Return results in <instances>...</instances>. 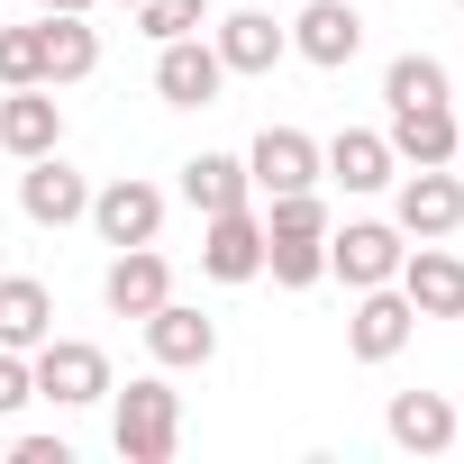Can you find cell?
I'll use <instances>...</instances> for the list:
<instances>
[{
    "mask_svg": "<svg viewBox=\"0 0 464 464\" xmlns=\"http://www.w3.org/2000/svg\"><path fill=\"white\" fill-rule=\"evenodd\" d=\"M110 446L128 455V464H173V446H182V392L164 382V373H137L128 392L110 382Z\"/></svg>",
    "mask_w": 464,
    "mask_h": 464,
    "instance_id": "obj_1",
    "label": "cell"
},
{
    "mask_svg": "<svg viewBox=\"0 0 464 464\" xmlns=\"http://www.w3.org/2000/svg\"><path fill=\"white\" fill-rule=\"evenodd\" d=\"M28 373H37V401H55V410L110 401V355H101L92 337H46V346H28Z\"/></svg>",
    "mask_w": 464,
    "mask_h": 464,
    "instance_id": "obj_2",
    "label": "cell"
},
{
    "mask_svg": "<svg viewBox=\"0 0 464 464\" xmlns=\"http://www.w3.org/2000/svg\"><path fill=\"white\" fill-rule=\"evenodd\" d=\"M392 227L401 237H455L464 227V182L446 164H401L392 173Z\"/></svg>",
    "mask_w": 464,
    "mask_h": 464,
    "instance_id": "obj_3",
    "label": "cell"
},
{
    "mask_svg": "<svg viewBox=\"0 0 464 464\" xmlns=\"http://www.w3.org/2000/svg\"><path fill=\"white\" fill-rule=\"evenodd\" d=\"M401 256H410V237H401L392 218H346V227H328V274H337L346 292L392 283V274H401Z\"/></svg>",
    "mask_w": 464,
    "mask_h": 464,
    "instance_id": "obj_4",
    "label": "cell"
},
{
    "mask_svg": "<svg viewBox=\"0 0 464 464\" xmlns=\"http://www.w3.org/2000/svg\"><path fill=\"white\" fill-rule=\"evenodd\" d=\"M410 337H419V310H410V292H401V283L355 292V310H346V355H355V364H392Z\"/></svg>",
    "mask_w": 464,
    "mask_h": 464,
    "instance_id": "obj_5",
    "label": "cell"
},
{
    "mask_svg": "<svg viewBox=\"0 0 464 464\" xmlns=\"http://www.w3.org/2000/svg\"><path fill=\"white\" fill-rule=\"evenodd\" d=\"M92 227H101V246H155L164 237V191L155 182H137V173H119V182H101L92 191V209H82Z\"/></svg>",
    "mask_w": 464,
    "mask_h": 464,
    "instance_id": "obj_6",
    "label": "cell"
},
{
    "mask_svg": "<svg viewBox=\"0 0 464 464\" xmlns=\"http://www.w3.org/2000/svg\"><path fill=\"white\" fill-rule=\"evenodd\" d=\"M292 55L319 64V73L355 64L364 55V10H355V0H301V10H292Z\"/></svg>",
    "mask_w": 464,
    "mask_h": 464,
    "instance_id": "obj_7",
    "label": "cell"
},
{
    "mask_svg": "<svg viewBox=\"0 0 464 464\" xmlns=\"http://www.w3.org/2000/svg\"><path fill=\"white\" fill-rule=\"evenodd\" d=\"M137 328H146V355H155L164 373H200V364L218 355V319L191 310V301H155Z\"/></svg>",
    "mask_w": 464,
    "mask_h": 464,
    "instance_id": "obj_8",
    "label": "cell"
},
{
    "mask_svg": "<svg viewBox=\"0 0 464 464\" xmlns=\"http://www.w3.org/2000/svg\"><path fill=\"white\" fill-rule=\"evenodd\" d=\"M200 274L209 283H256L265 274V218H256V200L200 218Z\"/></svg>",
    "mask_w": 464,
    "mask_h": 464,
    "instance_id": "obj_9",
    "label": "cell"
},
{
    "mask_svg": "<svg viewBox=\"0 0 464 464\" xmlns=\"http://www.w3.org/2000/svg\"><path fill=\"white\" fill-rule=\"evenodd\" d=\"M218 82H227V64H218L209 37H173V46H155V101H164V110H209Z\"/></svg>",
    "mask_w": 464,
    "mask_h": 464,
    "instance_id": "obj_10",
    "label": "cell"
},
{
    "mask_svg": "<svg viewBox=\"0 0 464 464\" xmlns=\"http://www.w3.org/2000/svg\"><path fill=\"white\" fill-rule=\"evenodd\" d=\"M392 283L410 292L419 319H464V256H446V237H419V246L401 256Z\"/></svg>",
    "mask_w": 464,
    "mask_h": 464,
    "instance_id": "obj_11",
    "label": "cell"
},
{
    "mask_svg": "<svg viewBox=\"0 0 464 464\" xmlns=\"http://www.w3.org/2000/svg\"><path fill=\"white\" fill-rule=\"evenodd\" d=\"M392 173H401V155L382 128H337L319 146V182H337V191H392Z\"/></svg>",
    "mask_w": 464,
    "mask_h": 464,
    "instance_id": "obj_12",
    "label": "cell"
},
{
    "mask_svg": "<svg viewBox=\"0 0 464 464\" xmlns=\"http://www.w3.org/2000/svg\"><path fill=\"white\" fill-rule=\"evenodd\" d=\"M246 182L274 200V191H319V137H301V128H265L256 146H246Z\"/></svg>",
    "mask_w": 464,
    "mask_h": 464,
    "instance_id": "obj_13",
    "label": "cell"
},
{
    "mask_svg": "<svg viewBox=\"0 0 464 464\" xmlns=\"http://www.w3.org/2000/svg\"><path fill=\"white\" fill-rule=\"evenodd\" d=\"M19 209H28L37 227H73V218L92 209V182L64 164V146H55V155H28V173H19Z\"/></svg>",
    "mask_w": 464,
    "mask_h": 464,
    "instance_id": "obj_14",
    "label": "cell"
},
{
    "mask_svg": "<svg viewBox=\"0 0 464 464\" xmlns=\"http://www.w3.org/2000/svg\"><path fill=\"white\" fill-rule=\"evenodd\" d=\"M0 146H10L19 164L64 146V101H55V82H19L10 101H0Z\"/></svg>",
    "mask_w": 464,
    "mask_h": 464,
    "instance_id": "obj_15",
    "label": "cell"
},
{
    "mask_svg": "<svg viewBox=\"0 0 464 464\" xmlns=\"http://www.w3.org/2000/svg\"><path fill=\"white\" fill-rule=\"evenodd\" d=\"M455 401L446 392H392V410H382V437L401 446V455H446L455 446Z\"/></svg>",
    "mask_w": 464,
    "mask_h": 464,
    "instance_id": "obj_16",
    "label": "cell"
},
{
    "mask_svg": "<svg viewBox=\"0 0 464 464\" xmlns=\"http://www.w3.org/2000/svg\"><path fill=\"white\" fill-rule=\"evenodd\" d=\"M209 46H218V64H227V73H274V64L292 55V28H283L274 10H227Z\"/></svg>",
    "mask_w": 464,
    "mask_h": 464,
    "instance_id": "obj_17",
    "label": "cell"
},
{
    "mask_svg": "<svg viewBox=\"0 0 464 464\" xmlns=\"http://www.w3.org/2000/svg\"><path fill=\"white\" fill-rule=\"evenodd\" d=\"M392 155L401 164H455L464 155V119L446 110V101H419V110H392Z\"/></svg>",
    "mask_w": 464,
    "mask_h": 464,
    "instance_id": "obj_18",
    "label": "cell"
},
{
    "mask_svg": "<svg viewBox=\"0 0 464 464\" xmlns=\"http://www.w3.org/2000/svg\"><path fill=\"white\" fill-rule=\"evenodd\" d=\"M101 301H110L119 319H146L155 301H173V265H164L155 246H119L110 274H101Z\"/></svg>",
    "mask_w": 464,
    "mask_h": 464,
    "instance_id": "obj_19",
    "label": "cell"
},
{
    "mask_svg": "<svg viewBox=\"0 0 464 464\" xmlns=\"http://www.w3.org/2000/svg\"><path fill=\"white\" fill-rule=\"evenodd\" d=\"M37 28H46V82H55V92L101 73V28H92L82 10H37Z\"/></svg>",
    "mask_w": 464,
    "mask_h": 464,
    "instance_id": "obj_20",
    "label": "cell"
},
{
    "mask_svg": "<svg viewBox=\"0 0 464 464\" xmlns=\"http://www.w3.org/2000/svg\"><path fill=\"white\" fill-rule=\"evenodd\" d=\"M55 337V292L37 274H0V346H46Z\"/></svg>",
    "mask_w": 464,
    "mask_h": 464,
    "instance_id": "obj_21",
    "label": "cell"
},
{
    "mask_svg": "<svg viewBox=\"0 0 464 464\" xmlns=\"http://www.w3.org/2000/svg\"><path fill=\"white\" fill-rule=\"evenodd\" d=\"M182 200H191L200 218H218V209H246V200H256V182H246V155H191V164H182Z\"/></svg>",
    "mask_w": 464,
    "mask_h": 464,
    "instance_id": "obj_22",
    "label": "cell"
},
{
    "mask_svg": "<svg viewBox=\"0 0 464 464\" xmlns=\"http://www.w3.org/2000/svg\"><path fill=\"white\" fill-rule=\"evenodd\" d=\"M382 101H392V110L446 101V64H437V55H392V64H382Z\"/></svg>",
    "mask_w": 464,
    "mask_h": 464,
    "instance_id": "obj_23",
    "label": "cell"
},
{
    "mask_svg": "<svg viewBox=\"0 0 464 464\" xmlns=\"http://www.w3.org/2000/svg\"><path fill=\"white\" fill-rule=\"evenodd\" d=\"M265 274H274L283 292H310V283L328 274V237H265Z\"/></svg>",
    "mask_w": 464,
    "mask_h": 464,
    "instance_id": "obj_24",
    "label": "cell"
},
{
    "mask_svg": "<svg viewBox=\"0 0 464 464\" xmlns=\"http://www.w3.org/2000/svg\"><path fill=\"white\" fill-rule=\"evenodd\" d=\"M265 237H328V200L319 191H274L265 200Z\"/></svg>",
    "mask_w": 464,
    "mask_h": 464,
    "instance_id": "obj_25",
    "label": "cell"
},
{
    "mask_svg": "<svg viewBox=\"0 0 464 464\" xmlns=\"http://www.w3.org/2000/svg\"><path fill=\"white\" fill-rule=\"evenodd\" d=\"M19 82H46V28H0V92H19Z\"/></svg>",
    "mask_w": 464,
    "mask_h": 464,
    "instance_id": "obj_26",
    "label": "cell"
},
{
    "mask_svg": "<svg viewBox=\"0 0 464 464\" xmlns=\"http://www.w3.org/2000/svg\"><path fill=\"white\" fill-rule=\"evenodd\" d=\"M137 28H146L155 46H173V37H200V28H209V0H137Z\"/></svg>",
    "mask_w": 464,
    "mask_h": 464,
    "instance_id": "obj_27",
    "label": "cell"
},
{
    "mask_svg": "<svg viewBox=\"0 0 464 464\" xmlns=\"http://www.w3.org/2000/svg\"><path fill=\"white\" fill-rule=\"evenodd\" d=\"M37 401V373H28V355L19 346H0V419H19Z\"/></svg>",
    "mask_w": 464,
    "mask_h": 464,
    "instance_id": "obj_28",
    "label": "cell"
},
{
    "mask_svg": "<svg viewBox=\"0 0 464 464\" xmlns=\"http://www.w3.org/2000/svg\"><path fill=\"white\" fill-rule=\"evenodd\" d=\"M10 464H73V446H64V437H19Z\"/></svg>",
    "mask_w": 464,
    "mask_h": 464,
    "instance_id": "obj_29",
    "label": "cell"
},
{
    "mask_svg": "<svg viewBox=\"0 0 464 464\" xmlns=\"http://www.w3.org/2000/svg\"><path fill=\"white\" fill-rule=\"evenodd\" d=\"M37 10H92V0H37Z\"/></svg>",
    "mask_w": 464,
    "mask_h": 464,
    "instance_id": "obj_30",
    "label": "cell"
},
{
    "mask_svg": "<svg viewBox=\"0 0 464 464\" xmlns=\"http://www.w3.org/2000/svg\"><path fill=\"white\" fill-rule=\"evenodd\" d=\"M119 10H137V0H119Z\"/></svg>",
    "mask_w": 464,
    "mask_h": 464,
    "instance_id": "obj_31",
    "label": "cell"
},
{
    "mask_svg": "<svg viewBox=\"0 0 464 464\" xmlns=\"http://www.w3.org/2000/svg\"><path fill=\"white\" fill-rule=\"evenodd\" d=\"M455 446H464V428H455Z\"/></svg>",
    "mask_w": 464,
    "mask_h": 464,
    "instance_id": "obj_32",
    "label": "cell"
},
{
    "mask_svg": "<svg viewBox=\"0 0 464 464\" xmlns=\"http://www.w3.org/2000/svg\"><path fill=\"white\" fill-rule=\"evenodd\" d=\"M455 10H464V0H455Z\"/></svg>",
    "mask_w": 464,
    "mask_h": 464,
    "instance_id": "obj_33",
    "label": "cell"
}]
</instances>
